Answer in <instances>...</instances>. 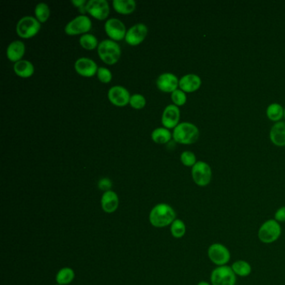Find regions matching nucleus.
<instances>
[{"instance_id": "obj_1", "label": "nucleus", "mask_w": 285, "mask_h": 285, "mask_svg": "<svg viewBox=\"0 0 285 285\" xmlns=\"http://www.w3.org/2000/svg\"><path fill=\"white\" fill-rule=\"evenodd\" d=\"M176 220V212L168 204H160L154 206L150 213V222L157 228H164Z\"/></svg>"}, {"instance_id": "obj_2", "label": "nucleus", "mask_w": 285, "mask_h": 285, "mask_svg": "<svg viewBox=\"0 0 285 285\" xmlns=\"http://www.w3.org/2000/svg\"><path fill=\"white\" fill-rule=\"evenodd\" d=\"M172 137H173L174 141L180 144H193L199 140V128L193 123H179L176 127L174 128Z\"/></svg>"}, {"instance_id": "obj_3", "label": "nucleus", "mask_w": 285, "mask_h": 285, "mask_svg": "<svg viewBox=\"0 0 285 285\" xmlns=\"http://www.w3.org/2000/svg\"><path fill=\"white\" fill-rule=\"evenodd\" d=\"M98 55L107 65L117 64L122 56V49L118 43L112 40H104L99 43Z\"/></svg>"}, {"instance_id": "obj_4", "label": "nucleus", "mask_w": 285, "mask_h": 285, "mask_svg": "<svg viewBox=\"0 0 285 285\" xmlns=\"http://www.w3.org/2000/svg\"><path fill=\"white\" fill-rule=\"evenodd\" d=\"M282 234V227L275 219H269L261 224L258 228V238L264 244L276 242Z\"/></svg>"}, {"instance_id": "obj_5", "label": "nucleus", "mask_w": 285, "mask_h": 285, "mask_svg": "<svg viewBox=\"0 0 285 285\" xmlns=\"http://www.w3.org/2000/svg\"><path fill=\"white\" fill-rule=\"evenodd\" d=\"M41 24L36 17L25 16L19 19L16 25L17 35L23 39L36 36L41 30Z\"/></svg>"}, {"instance_id": "obj_6", "label": "nucleus", "mask_w": 285, "mask_h": 285, "mask_svg": "<svg viewBox=\"0 0 285 285\" xmlns=\"http://www.w3.org/2000/svg\"><path fill=\"white\" fill-rule=\"evenodd\" d=\"M207 257L216 266L228 265L231 259V253L225 245L220 243H214L207 248Z\"/></svg>"}, {"instance_id": "obj_7", "label": "nucleus", "mask_w": 285, "mask_h": 285, "mask_svg": "<svg viewBox=\"0 0 285 285\" xmlns=\"http://www.w3.org/2000/svg\"><path fill=\"white\" fill-rule=\"evenodd\" d=\"M212 285H236L237 276L231 266L216 267L210 275Z\"/></svg>"}, {"instance_id": "obj_8", "label": "nucleus", "mask_w": 285, "mask_h": 285, "mask_svg": "<svg viewBox=\"0 0 285 285\" xmlns=\"http://www.w3.org/2000/svg\"><path fill=\"white\" fill-rule=\"evenodd\" d=\"M92 28V22L90 18L85 14H81L71 19L67 25H65V32L68 36H79L84 35Z\"/></svg>"}, {"instance_id": "obj_9", "label": "nucleus", "mask_w": 285, "mask_h": 285, "mask_svg": "<svg viewBox=\"0 0 285 285\" xmlns=\"http://www.w3.org/2000/svg\"><path fill=\"white\" fill-rule=\"evenodd\" d=\"M211 166L203 161L197 162L192 167V177L196 184L199 187H206L212 181Z\"/></svg>"}, {"instance_id": "obj_10", "label": "nucleus", "mask_w": 285, "mask_h": 285, "mask_svg": "<svg viewBox=\"0 0 285 285\" xmlns=\"http://www.w3.org/2000/svg\"><path fill=\"white\" fill-rule=\"evenodd\" d=\"M105 31L110 37V40L116 42L125 40L127 32L124 23L117 18H112L106 20L105 23Z\"/></svg>"}, {"instance_id": "obj_11", "label": "nucleus", "mask_w": 285, "mask_h": 285, "mask_svg": "<svg viewBox=\"0 0 285 285\" xmlns=\"http://www.w3.org/2000/svg\"><path fill=\"white\" fill-rule=\"evenodd\" d=\"M84 9L98 20L107 19L110 14V6L106 0H90L84 6Z\"/></svg>"}, {"instance_id": "obj_12", "label": "nucleus", "mask_w": 285, "mask_h": 285, "mask_svg": "<svg viewBox=\"0 0 285 285\" xmlns=\"http://www.w3.org/2000/svg\"><path fill=\"white\" fill-rule=\"evenodd\" d=\"M148 34V28L142 23L136 24L127 30L125 41L131 46H136L144 41Z\"/></svg>"}, {"instance_id": "obj_13", "label": "nucleus", "mask_w": 285, "mask_h": 285, "mask_svg": "<svg viewBox=\"0 0 285 285\" xmlns=\"http://www.w3.org/2000/svg\"><path fill=\"white\" fill-rule=\"evenodd\" d=\"M130 96L131 95L127 89L122 85L112 86L108 91L109 101L114 106L119 107H123L130 103Z\"/></svg>"}, {"instance_id": "obj_14", "label": "nucleus", "mask_w": 285, "mask_h": 285, "mask_svg": "<svg viewBox=\"0 0 285 285\" xmlns=\"http://www.w3.org/2000/svg\"><path fill=\"white\" fill-rule=\"evenodd\" d=\"M181 112L178 106L171 104L166 106L162 116V123L163 126L167 129H174L179 124Z\"/></svg>"}, {"instance_id": "obj_15", "label": "nucleus", "mask_w": 285, "mask_h": 285, "mask_svg": "<svg viewBox=\"0 0 285 285\" xmlns=\"http://www.w3.org/2000/svg\"><path fill=\"white\" fill-rule=\"evenodd\" d=\"M157 86L163 92L172 93L179 86V80L172 73H163L157 79Z\"/></svg>"}, {"instance_id": "obj_16", "label": "nucleus", "mask_w": 285, "mask_h": 285, "mask_svg": "<svg viewBox=\"0 0 285 285\" xmlns=\"http://www.w3.org/2000/svg\"><path fill=\"white\" fill-rule=\"evenodd\" d=\"M98 67L96 63L90 58L81 57L75 63V70L80 76L84 77H92L97 74Z\"/></svg>"}, {"instance_id": "obj_17", "label": "nucleus", "mask_w": 285, "mask_h": 285, "mask_svg": "<svg viewBox=\"0 0 285 285\" xmlns=\"http://www.w3.org/2000/svg\"><path fill=\"white\" fill-rule=\"evenodd\" d=\"M202 84V80L198 75L188 74L179 80V87L185 93L194 92L199 90Z\"/></svg>"}, {"instance_id": "obj_18", "label": "nucleus", "mask_w": 285, "mask_h": 285, "mask_svg": "<svg viewBox=\"0 0 285 285\" xmlns=\"http://www.w3.org/2000/svg\"><path fill=\"white\" fill-rule=\"evenodd\" d=\"M25 53V44L23 41H14L11 42L6 50L8 60L16 63L22 60Z\"/></svg>"}, {"instance_id": "obj_19", "label": "nucleus", "mask_w": 285, "mask_h": 285, "mask_svg": "<svg viewBox=\"0 0 285 285\" xmlns=\"http://www.w3.org/2000/svg\"><path fill=\"white\" fill-rule=\"evenodd\" d=\"M269 137L272 142L278 147L285 146V122H279L273 125L270 130Z\"/></svg>"}, {"instance_id": "obj_20", "label": "nucleus", "mask_w": 285, "mask_h": 285, "mask_svg": "<svg viewBox=\"0 0 285 285\" xmlns=\"http://www.w3.org/2000/svg\"><path fill=\"white\" fill-rule=\"evenodd\" d=\"M119 205V199L117 193L113 191H108L104 193L101 198V206L104 211L108 213L114 212Z\"/></svg>"}, {"instance_id": "obj_21", "label": "nucleus", "mask_w": 285, "mask_h": 285, "mask_svg": "<svg viewBox=\"0 0 285 285\" xmlns=\"http://www.w3.org/2000/svg\"><path fill=\"white\" fill-rule=\"evenodd\" d=\"M14 71L21 78H30L35 73V66L27 60H21L15 63Z\"/></svg>"}, {"instance_id": "obj_22", "label": "nucleus", "mask_w": 285, "mask_h": 285, "mask_svg": "<svg viewBox=\"0 0 285 285\" xmlns=\"http://www.w3.org/2000/svg\"><path fill=\"white\" fill-rule=\"evenodd\" d=\"M112 4L115 10L121 14H130L136 8V1L134 0H114Z\"/></svg>"}, {"instance_id": "obj_23", "label": "nucleus", "mask_w": 285, "mask_h": 285, "mask_svg": "<svg viewBox=\"0 0 285 285\" xmlns=\"http://www.w3.org/2000/svg\"><path fill=\"white\" fill-rule=\"evenodd\" d=\"M232 269L234 274L238 277L245 278L249 276L252 273V266L247 261L239 260L235 261L231 265Z\"/></svg>"}, {"instance_id": "obj_24", "label": "nucleus", "mask_w": 285, "mask_h": 285, "mask_svg": "<svg viewBox=\"0 0 285 285\" xmlns=\"http://www.w3.org/2000/svg\"><path fill=\"white\" fill-rule=\"evenodd\" d=\"M171 137L172 135L167 128H156L152 132V140L158 144H166L171 141Z\"/></svg>"}, {"instance_id": "obj_25", "label": "nucleus", "mask_w": 285, "mask_h": 285, "mask_svg": "<svg viewBox=\"0 0 285 285\" xmlns=\"http://www.w3.org/2000/svg\"><path fill=\"white\" fill-rule=\"evenodd\" d=\"M266 113L269 120L279 122V121L285 116V110L280 104L273 103L268 106Z\"/></svg>"}, {"instance_id": "obj_26", "label": "nucleus", "mask_w": 285, "mask_h": 285, "mask_svg": "<svg viewBox=\"0 0 285 285\" xmlns=\"http://www.w3.org/2000/svg\"><path fill=\"white\" fill-rule=\"evenodd\" d=\"M35 14L36 19H38L41 24L45 23L50 15L49 5L45 3H39L35 8Z\"/></svg>"}, {"instance_id": "obj_27", "label": "nucleus", "mask_w": 285, "mask_h": 285, "mask_svg": "<svg viewBox=\"0 0 285 285\" xmlns=\"http://www.w3.org/2000/svg\"><path fill=\"white\" fill-rule=\"evenodd\" d=\"M75 278V273L70 268H64L58 272L56 275V281L60 285H69L72 282Z\"/></svg>"}, {"instance_id": "obj_28", "label": "nucleus", "mask_w": 285, "mask_h": 285, "mask_svg": "<svg viewBox=\"0 0 285 285\" xmlns=\"http://www.w3.org/2000/svg\"><path fill=\"white\" fill-rule=\"evenodd\" d=\"M80 43L84 49L92 50L98 48V40L92 34H84L80 38Z\"/></svg>"}, {"instance_id": "obj_29", "label": "nucleus", "mask_w": 285, "mask_h": 285, "mask_svg": "<svg viewBox=\"0 0 285 285\" xmlns=\"http://www.w3.org/2000/svg\"><path fill=\"white\" fill-rule=\"evenodd\" d=\"M171 235L176 239H181L186 234V225L181 219H176L171 224Z\"/></svg>"}, {"instance_id": "obj_30", "label": "nucleus", "mask_w": 285, "mask_h": 285, "mask_svg": "<svg viewBox=\"0 0 285 285\" xmlns=\"http://www.w3.org/2000/svg\"><path fill=\"white\" fill-rule=\"evenodd\" d=\"M130 106L136 110H141L143 109L147 104V100L144 97V95L141 94H134L130 96Z\"/></svg>"}, {"instance_id": "obj_31", "label": "nucleus", "mask_w": 285, "mask_h": 285, "mask_svg": "<svg viewBox=\"0 0 285 285\" xmlns=\"http://www.w3.org/2000/svg\"><path fill=\"white\" fill-rule=\"evenodd\" d=\"M171 98L174 105L177 106H182L185 105L188 99L186 93L181 89H177L171 93Z\"/></svg>"}, {"instance_id": "obj_32", "label": "nucleus", "mask_w": 285, "mask_h": 285, "mask_svg": "<svg viewBox=\"0 0 285 285\" xmlns=\"http://www.w3.org/2000/svg\"><path fill=\"white\" fill-rule=\"evenodd\" d=\"M180 159H181L182 164L186 166H192L193 167L197 163L195 154L190 151H185V152H182Z\"/></svg>"}, {"instance_id": "obj_33", "label": "nucleus", "mask_w": 285, "mask_h": 285, "mask_svg": "<svg viewBox=\"0 0 285 285\" xmlns=\"http://www.w3.org/2000/svg\"><path fill=\"white\" fill-rule=\"evenodd\" d=\"M96 75H97L99 81L102 83L107 84V83L112 81V73L109 69L105 68V67H99Z\"/></svg>"}, {"instance_id": "obj_34", "label": "nucleus", "mask_w": 285, "mask_h": 285, "mask_svg": "<svg viewBox=\"0 0 285 285\" xmlns=\"http://www.w3.org/2000/svg\"><path fill=\"white\" fill-rule=\"evenodd\" d=\"M112 187V182L111 179H109L107 177L102 178L98 182V188H100L101 190L105 191V193L108 192V191H111Z\"/></svg>"}, {"instance_id": "obj_35", "label": "nucleus", "mask_w": 285, "mask_h": 285, "mask_svg": "<svg viewBox=\"0 0 285 285\" xmlns=\"http://www.w3.org/2000/svg\"><path fill=\"white\" fill-rule=\"evenodd\" d=\"M275 220L278 223H285V206H280L275 212Z\"/></svg>"}, {"instance_id": "obj_36", "label": "nucleus", "mask_w": 285, "mask_h": 285, "mask_svg": "<svg viewBox=\"0 0 285 285\" xmlns=\"http://www.w3.org/2000/svg\"><path fill=\"white\" fill-rule=\"evenodd\" d=\"M71 3L77 7V8H82V7H84V5L86 4L87 2L85 0H72Z\"/></svg>"}, {"instance_id": "obj_37", "label": "nucleus", "mask_w": 285, "mask_h": 285, "mask_svg": "<svg viewBox=\"0 0 285 285\" xmlns=\"http://www.w3.org/2000/svg\"><path fill=\"white\" fill-rule=\"evenodd\" d=\"M198 285H212L211 283L206 282V281H201L198 284Z\"/></svg>"}, {"instance_id": "obj_38", "label": "nucleus", "mask_w": 285, "mask_h": 285, "mask_svg": "<svg viewBox=\"0 0 285 285\" xmlns=\"http://www.w3.org/2000/svg\"></svg>"}]
</instances>
